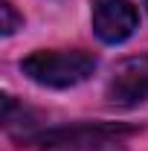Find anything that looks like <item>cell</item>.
I'll return each instance as SVG.
<instances>
[{
  "mask_svg": "<svg viewBox=\"0 0 148 151\" xmlns=\"http://www.w3.org/2000/svg\"><path fill=\"white\" fill-rule=\"evenodd\" d=\"M23 76L41 87H75L96 73V55L84 50H38L20 61Z\"/></svg>",
  "mask_w": 148,
  "mask_h": 151,
  "instance_id": "6da1fadb",
  "label": "cell"
},
{
  "mask_svg": "<svg viewBox=\"0 0 148 151\" xmlns=\"http://www.w3.org/2000/svg\"><path fill=\"white\" fill-rule=\"evenodd\" d=\"M128 134L131 128L125 125H73L38 134L32 142H38L41 151H116Z\"/></svg>",
  "mask_w": 148,
  "mask_h": 151,
  "instance_id": "7a4b0ae2",
  "label": "cell"
},
{
  "mask_svg": "<svg viewBox=\"0 0 148 151\" xmlns=\"http://www.w3.org/2000/svg\"><path fill=\"white\" fill-rule=\"evenodd\" d=\"M93 32L102 44H122L134 35L139 15L128 0H93Z\"/></svg>",
  "mask_w": 148,
  "mask_h": 151,
  "instance_id": "3957f363",
  "label": "cell"
},
{
  "mask_svg": "<svg viewBox=\"0 0 148 151\" xmlns=\"http://www.w3.org/2000/svg\"><path fill=\"white\" fill-rule=\"evenodd\" d=\"M108 96L116 105H139L148 102V58L134 55L116 64L108 84Z\"/></svg>",
  "mask_w": 148,
  "mask_h": 151,
  "instance_id": "277c9868",
  "label": "cell"
},
{
  "mask_svg": "<svg viewBox=\"0 0 148 151\" xmlns=\"http://www.w3.org/2000/svg\"><path fill=\"white\" fill-rule=\"evenodd\" d=\"M0 15H3V26H0V29H3V35H12L20 23H23V18L15 12V6H12L9 0H3V3H0Z\"/></svg>",
  "mask_w": 148,
  "mask_h": 151,
  "instance_id": "5b68a950",
  "label": "cell"
},
{
  "mask_svg": "<svg viewBox=\"0 0 148 151\" xmlns=\"http://www.w3.org/2000/svg\"><path fill=\"white\" fill-rule=\"evenodd\" d=\"M142 3H145V6H148V0H142Z\"/></svg>",
  "mask_w": 148,
  "mask_h": 151,
  "instance_id": "8992f818",
  "label": "cell"
}]
</instances>
